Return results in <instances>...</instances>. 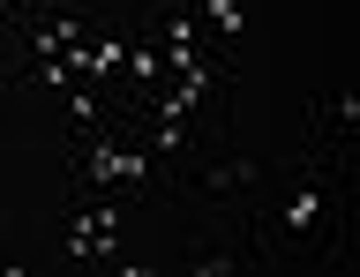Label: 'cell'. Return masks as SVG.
Returning a JSON list of instances; mask_svg holds the SVG:
<instances>
[{"instance_id": "8992f818", "label": "cell", "mask_w": 360, "mask_h": 277, "mask_svg": "<svg viewBox=\"0 0 360 277\" xmlns=\"http://www.w3.org/2000/svg\"><path fill=\"white\" fill-rule=\"evenodd\" d=\"M300 128H308L300 142H323V150H353V142H360V97H353V90H323V97L308 105V120H300Z\"/></svg>"}, {"instance_id": "5b68a950", "label": "cell", "mask_w": 360, "mask_h": 277, "mask_svg": "<svg viewBox=\"0 0 360 277\" xmlns=\"http://www.w3.org/2000/svg\"><path fill=\"white\" fill-rule=\"evenodd\" d=\"M120 195H75V217H68L60 232V262H75V270H105V262H120Z\"/></svg>"}, {"instance_id": "6da1fadb", "label": "cell", "mask_w": 360, "mask_h": 277, "mask_svg": "<svg viewBox=\"0 0 360 277\" xmlns=\"http://www.w3.org/2000/svg\"><path fill=\"white\" fill-rule=\"evenodd\" d=\"M353 150L300 142V158L270 165L255 195V255L263 270H338L345 262V210H353Z\"/></svg>"}, {"instance_id": "277c9868", "label": "cell", "mask_w": 360, "mask_h": 277, "mask_svg": "<svg viewBox=\"0 0 360 277\" xmlns=\"http://www.w3.org/2000/svg\"><path fill=\"white\" fill-rule=\"evenodd\" d=\"M180 270H195V277L263 270V255H255V217H195L188 248H180Z\"/></svg>"}, {"instance_id": "7a4b0ae2", "label": "cell", "mask_w": 360, "mask_h": 277, "mask_svg": "<svg viewBox=\"0 0 360 277\" xmlns=\"http://www.w3.org/2000/svg\"><path fill=\"white\" fill-rule=\"evenodd\" d=\"M60 180L68 195H120V203H165V158H150L143 142L120 128V113L90 135H68L60 150Z\"/></svg>"}, {"instance_id": "3957f363", "label": "cell", "mask_w": 360, "mask_h": 277, "mask_svg": "<svg viewBox=\"0 0 360 277\" xmlns=\"http://www.w3.org/2000/svg\"><path fill=\"white\" fill-rule=\"evenodd\" d=\"M263 180H270L263 158H248V150H233L225 135H210L202 150H188V158L165 173V203L195 210V217H255Z\"/></svg>"}, {"instance_id": "52a82bcc", "label": "cell", "mask_w": 360, "mask_h": 277, "mask_svg": "<svg viewBox=\"0 0 360 277\" xmlns=\"http://www.w3.org/2000/svg\"><path fill=\"white\" fill-rule=\"evenodd\" d=\"M22 8H38V0H0V30H8V23H15V15H22Z\"/></svg>"}, {"instance_id": "ba28073f", "label": "cell", "mask_w": 360, "mask_h": 277, "mask_svg": "<svg viewBox=\"0 0 360 277\" xmlns=\"http://www.w3.org/2000/svg\"><path fill=\"white\" fill-rule=\"evenodd\" d=\"M83 8H143V0H83Z\"/></svg>"}]
</instances>
